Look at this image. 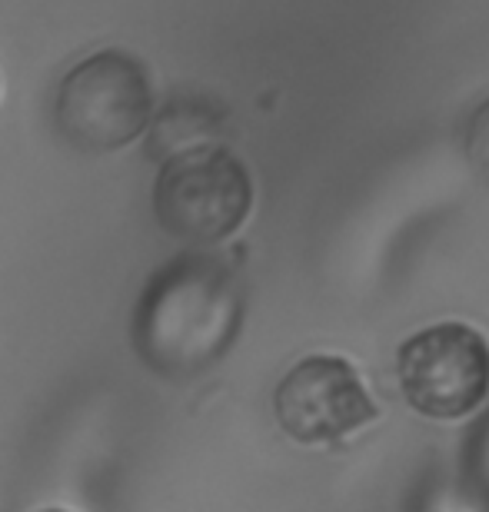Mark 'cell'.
Segmentation results:
<instances>
[{"label": "cell", "mask_w": 489, "mask_h": 512, "mask_svg": "<svg viewBox=\"0 0 489 512\" xmlns=\"http://www.w3.org/2000/svg\"><path fill=\"white\" fill-rule=\"evenodd\" d=\"M243 323L237 273L213 253H180L150 276L134 306V350L147 370L187 380L220 363Z\"/></svg>", "instance_id": "1"}, {"label": "cell", "mask_w": 489, "mask_h": 512, "mask_svg": "<svg viewBox=\"0 0 489 512\" xmlns=\"http://www.w3.org/2000/svg\"><path fill=\"white\" fill-rule=\"evenodd\" d=\"M40 512H67V509H40Z\"/></svg>", "instance_id": "7"}, {"label": "cell", "mask_w": 489, "mask_h": 512, "mask_svg": "<svg viewBox=\"0 0 489 512\" xmlns=\"http://www.w3.org/2000/svg\"><path fill=\"white\" fill-rule=\"evenodd\" d=\"M273 413L297 443H340L376 416L360 373L340 356H307L277 383Z\"/></svg>", "instance_id": "5"}, {"label": "cell", "mask_w": 489, "mask_h": 512, "mask_svg": "<svg viewBox=\"0 0 489 512\" xmlns=\"http://www.w3.org/2000/svg\"><path fill=\"white\" fill-rule=\"evenodd\" d=\"M396 373L406 403L420 416H470L489 396V343L466 323L426 326L400 346Z\"/></svg>", "instance_id": "4"}, {"label": "cell", "mask_w": 489, "mask_h": 512, "mask_svg": "<svg viewBox=\"0 0 489 512\" xmlns=\"http://www.w3.org/2000/svg\"><path fill=\"white\" fill-rule=\"evenodd\" d=\"M253 183L230 150L200 143L170 153L154 183L160 227L193 247L227 240L250 217Z\"/></svg>", "instance_id": "3"}, {"label": "cell", "mask_w": 489, "mask_h": 512, "mask_svg": "<svg viewBox=\"0 0 489 512\" xmlns=\"http://www.w3.org/2000/svg\"><path fill=\"white\" fill-rule=\"evenodd\" d=\"M466 160L476 177L489 183V97L466 120Z\"/></svg>", "instance_id": "6"}, {"label": "cell", "mask_w": 489, "mask_h": 512, "mask_svg": "<svg viewBox=\"0 0 489 512\" xmlns=\"http://www.w3.org/2000/svg\"><path fill=\"white\" fill-rule=\"evenodd\" d=\"M154 94L140 60L124 50H100L60 80L54 100L57 130L70 147L110 153L134 143L150 124Z\"/></svg>", "instance_id": "2"}]
</instances>
